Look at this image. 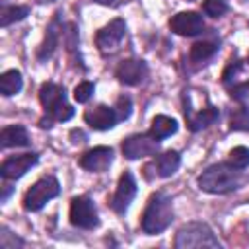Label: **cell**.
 <instances>
[{"instance_id": "6da1fadb", "label": "cell", "mask_w": 249, "mask_h": 249, "mask_svg": "<svg viewBox=\"0 0 249 249\" xmlns=\"http://www.w3.org/2000/svg\"><path fill=\"white\" fill-rule=\"evenodd\" d=\"M243 177L231 163H216L206 167L198 177V189L210 195H226L241 185Z\"/></svg>"}, {"instance_id": "7a4b0ae2", "label": "cell", "mask_w": 249, "mask_h": 249, "mask_svg": "<svg viewBox=\"0 0 249 249\" xmlns=\"http://www.w3.org/2000/svg\"><path fill=\"white\" fill-rule=\"evenodd\" d=\"M173 222V206H171V198L165 196L163 193H156L150 196L148 206L144 210L142 216V230L148 235H156L161 233L163 230L169 228V224Z\"/></svg>"}, {"instance_id": "3957f363", "label": "cell", "mask_w": 249, "mask_h": 249, "mask_svg": "<svg viewBox=\"0 0 249 249\" xmlns=\"http://www.w3.org/2000/svg\"><path fill=\"white\" fill-rule=\"evenodd\" d=\"M177 249H191V247H222L214 231L204 222H189L179 228L175 235Z\"/></svg>"}, {"instance_id": "277c9868", "label": "cell", "mask_w": 249, "mask_h": 249, "mask_svg": "<svg viewBox=\"0 0 249 249\" xmlns=\"http://www.w3.org/2000/svg\"><path fill=\"white\" fill-rule=\"evenodd\" d=\"M60 193V185L56 181V177L53 175H47V177H41L37 183L31 185V189L25 193L23 196V208L29 210V212H37L41 210L51 198L58 196Z\"/></svg>"}, {"instance_id": "5b68a950", "label": "cell", "mask_w": 249, "mask_h": 249, "mask_svg": "<svg viewBox=\"0 0 249 249\" xmlns=\"http://www.w3.org/2000/svg\"><path fill=\"white\" fill-rule=\"evenodd\" d=\"M70 224L82 230H93L99 224L97 210L88 196H74L70 200Z\"/></svg>"}, {"instance_id": "8992f818", "label": "cell", "mask_w": 249, "mask_h": 249, "mask_svg": "<svg viewBox=\"0 0 249 249\" xmlns=\"http://www.w3.org/2000/svg\"><path fill=\"white\" fill-rule=\"evenodd\" d=\"M160 150V140H156L150 132L148 134H132L123 142V154L128 160H138L146 156H154Z\"/></svg>"}, {"instance_id": "52a82bcc", "label": "cell", "mask_w": 249, "mask_h": 249, "mask_svg": "<svg viewBox=\"0 0 249 249\" xmlns=\"http://www.w3.org/2000/svg\"><path fill=\"white\" fill-rule=\"evenodd\" d=\"M169 29L183 37H195L204 29V19L196 12H179L169 19Z\"/></svg>"}, {"instance_id": "ba28073f", "label": "cell", "mask_w": 249, "mask_h": 249, "mask_svg": "<svg viewBox=\"0 0 249 249\" xmlns=\"http://www.w3.org/2000/svg\"><path fill=\"white\" fill-rule=\"evenodd\" d=\"M136 196V181L132 177V173H123L121 179H119V185H117V191L113 195V200H111V208L117 212V214H124L126 208L130 206V202L134 200Z\"/></svg>"}, {"instance_id": "9c48e42d", "label": "cell", "mask_w": 249, "mask_h": 249, "mask_svg": "<svg viewBox=\"0 0 249 249\" xmlns=\"http://www.w3.org/2000/svg\"><path fill=\"white\" fill-rule=\"evenodd\" d=\"M126 33V23L124 19L117 18L113 21H109L107 25H103L97 35H95V45L99 47V51H113L124 37Z\"/></svg>"}, {"instance_id": "30bf717a", "label": "cell", "mask_w": 249, "mask_h": 249, "mask_svg": "<svg viewBox=\"0 0 249 249\" xmlns=\"http://www.w3.org/2000/svg\"><path fill=\"white\" fill-rule=\"evenodd\" d=\"M115 76L121 84L124 86H138L146 80L148 76V66L144 60H136V58H126L123 60L117 70H115Z\"/></svg>"}, {"instance_id": "8fae6325", "label": "cell", "mask_w": 249, "mask_h": 249, "mask_svg": "<svg viewBox=\"0 0 249 249\" xmlns=\"http://www.w3.org/2000/svg\"><path fill=\"white\" fill-rule=\"evenodd\" d=\"M37 161H39V156H37L35 152L8 158V160H4L2 165H0V175H2L4 179H19V177H23Z\"/></svg>"}, {"instance_id": "7c38bea8", "label": "cell", "mask_w": 249, "mask_h": 249, "mask_svg": "<svg viewBox=\"0 0 249 249\" xmlns=\"http://www.w3.org/2000/svg\"><path fill=\"white\" fill-rule=\"evenodd\" d=\"M84 121L95 130H109V128H113L117 124L119 117H117L115 107L95 105V107H91V109H88L84 113Z\"/></svg>"}, {"instance_id": "4fadbf2b", "label": "cell", "mask_w": 249, "mask_h": 249, "mask_svg": "<svg viewBox=\"0 0 249 249\" xmlns=\"http://www.w3.org/2000/svg\"><path fill=\"white\" fill-rule=\"evenodd\" d=\"M113 163V150L107 146H97L88 150L82 158H80V165L88 171H95L101 173L105 169H109V165Z\"/></svg>"}, {"instance_id": "5bb4252c", "label": "cell", "mask_w": 249, "mask_h": 249, "mask_svg": "<svg viewBox=\"0 0 249 249\" xmlns=\"http://www.w3.org/2000/svg\"><path fill=\"white\" fill-rule=\"evenodd\" d=\"M39 101H41V105L45 107L47 113H53L56 107H60L62 103H66L64 88L58 86V84H53V82L43 84L41 89H39Z\"/></svg>"}, {"instance_id": "9a60e30c", "label": "cell", "mask_w": 249, "mask_h": 249, "mask_svg": "<svg viewBox=\"0 0 249 249\" xmlns=\"http://www.w3.org/2000/svg\"><path fill=\"white\" fill-rule=\"evenodd\" d=\"M150 165L156 169L158 177H171L181 165V156H179V152L169 150V152H163L161 156H158Z\"/></svg>"}, {"instance_id": "2e32d148", "label": "cell", "mask_w": 249, "mask_h": 249, "mask_svg": "<svg viewBox=\"0 0 249 249\" xmlns=\"http://www.w3.org/2000/svg\"><path fill=\"white\" fill-rule=\"evenodd\" d=\"M58 33H60V14H56L51 21V25L47 27V35H45V41L37 53V58L39 60H47L53 56L56 45H58Z\"/></svg>"}, {"instance_id": "e0dca14e", "label": "cell", "mask_w": 249, "mask_h": 249, "mask_svg": "<svg viewBox=\"0 0 249 249\" xmlns=\"http://www.w3.org/2000/svg\"><path fill=\"white\" fill-rule=\"evenodd\" d=\"M27 144H29V134H27L25 126L12 124V126L2 128V132H0L2 148H19V146H27Z\"/></svg>"}, {"instance_id": "ac0fdd59", "label": "cell", "mask_w": 249, "mask_h": 249, "mask_svg": "<svg viewBox=\"0 0 249 249\" xmlns=\"http://www.w3.org/2000/svg\"><path fill=\"white\" fill-rule=\"evenodd\" d=\"M187 117V124H189V128L193 130V132H196V130H200V128H206L208 124H212V123H216L218 121V117H220V111L214 107V105H208V107H204L202 111H198V113H195V115H185Z\"/></svg>"}, {"instance_id": "d6986e66", "label": "cell", "mask_w": 249, "mask_h": 249, "mask_svg": "<svg viewBox=\"0 0 249 249\" xmlns=\"http://www.w3.org/2000/svg\"><path fill=\"white\" fill-rule=\"evenodd\" d=\"M177 121L167 117V115H156L152 119V126H150V134L156 138V140H163L171 134L177 132Z\"/></svg>"}, {"instance_id": "ffe728a7", "label": "cell", "mask_w": 249, "mask_h": 249, "mask_svg": "<svg viewBox=\"0 0 249 249\" xmlns=\"http://www.w3.org/2000/svg\"><path fill=\"white\" fill-rule=\"evenodd\" d=\"M23 86V78L18 70H8L0 76V91L2 95L10 97V95H16Z\"/></svg>"}, {"instance_id": "44dd1931", "label": "cell", "mask_w": 249, "mask_h": 249, "mask_svg": "<svg viewBox=\"0 0 249 249\" xmlns=\"http://www.w3.org/2000/svg\"><path fill=\"white\" fill-rule=\"evenodd\" d=\"M216 51H218L216 43H212V41H198V43H195L191 47V54L189 56L195 62H204V60L212 58L216 54Z\"/></svg>"}, {"instance_id": "7402d4cb", "label": "cell", "mask_w": 249, "mask_h": 249, "mask_svg": "<svg viewBox=\"0 0 249 249\" xmlns=\"http://www.w3.org/2000/svg\"><path fill=\"white\" fill-rule=\"evenodd\" d=\"M27 14H29V8H27V6H2V12H0V25H2V27H8L10 23L23 19Z\"/></svg>"}, {"instance_id": "603a6c76", "label": "cell", "mask_w": 249, "mask_h": 249, "mask_svg": "<svg viewBox=\"0 0 249 249\" xmlns=\"http://www.w3.org/2000/svg\"><path fill=\"white\" fill-rule=\"evenodd\" d=\"M230 128L231 130H249V109L239 107L230 117Z\"/></svg>"}, {"instance_id": "cb8c5ba5", "label": "cell", "mask_w": 249, "mask_h": 249, "mask_svg": "<svg viewBox=\"0 0 249 249\" xmlns=\"http://www.w3.org/2000/svg\"><path fill=\"white\" fill-rule=\"evenodd\" d=\"M230 163L237 169H245L249 165V148L245 146H235L230 150Z\"/></svg>"}, {"instance_id": "d4e9b609", "label": "cell", "mask_w": 249, "mask_h": 249, "mask_svg": "<svg viewBox=\"0 0 249 249\" xmlns=\"http://www.w3.org/2000/svg\"><path fill=\"white\" fill-rule=\"evenodd\" d=\"M202 10L210 18H220L228 12V0H204Z\"/></svg>"}, {"instance_id": "484cf974", "label": "cell", "mask_w": 249, "mask_h": 249, "mask_svg": "<svg viewBox=\"0 0 249 249\" xmlns=\"http://www.w3.org/2000/svg\"><path fill=\"white\" fill-rule=\"evenodd\" d=\"M93 91H95V86L91 82H82V84H78L74 88V99L78 103H86L93 95Z\"/></svg>"}, {"instance_id": "4316f807", "label": "cell", "mask_w": 249, "mask_h": 249, "mask_svg": "<svg viewBox=\"0 0 249 249\" xmlns=\"http://www.w3.org/2000/svg\"><path fill=\"white\" fill-rule=\"evenodd\" d=\"M23 241L19 237H14L10 233V230L6 226H2V233H0V247L2 249H16V247H21Z\"/></svg>"}, {"instance_id": "83f0119b", "label": "cell", "mask_w": 249, "mask_h": 249, "mask_svg": "<svg viewBox=\"0 0 249 249\" xmlns=\"http://www.w3.org/2000/svg\"><path fill=\"white\" fill-rule=\"evenodd\" d=\"M115 111H117V117H119V121H124V119H128L130 117V111H132V101L128 99V97H119L117 99V105H115Z\"/></svg>"}, {"instance_id": "f1b7e54d", "label": "cell", "mask_w": 249, "mask_h": 249, "mask_svg": "<svg viewBox=\"0 0 249 249\" xmlns=\"http://www.w3.org/2000/svg\"><path fill=\"white\" fill-rule=\"evenodd\" d=\"M230 95L233 99H247L249 97V82H241V84H235L231 89H230Z\"/></svg>"}, {"instance_id": "f546056e", "label": "cell", "mask_w": 249, "mask_h": 249, "mask_svg": "<svg viewBox=\"0 0 249 249\" xmlns=\"http://www.w3.org/2000/svg\"><path fill=\"white\" fill-rule=\"evenodd\" d=\"M239 68H241V64H239V62H237V60H235V62H233V60H231V62H230V64H228V68H226V70H224V74H222V82H224V84H228V82H230V80H231V74H233V76H235V74H237V72H239Z\"/></svg>"}, {"instance_id": "4dcf8cb0", "label": "cell", "mask_w": 249, "mask_h": 249, "mask_svg": "<svg viewBox=\"0 0 249 249\" xmlns=\"http://www.w3.org/2000/svg\"><path fill=\"white\" fill-rule=\"evenodd\" d=\"M10 191H12V189H10V185H4V193H2V202H4L6 198H8V195H10Z\"/></svg>"}, {"instance_id": "1f68e13d", "label": "cell", "mask_w": 249, "mask_h": 249, "mask_svg": "<svg viewBox=\"0 0 249 249\" xmlns=\"http://www.w3.org/2000/svg\"><path fill=\"white\" fill-rule=\"evenodd\" d=\"M95 2H99V4H111L113 0H95Z\"/></svg>"}, {"instance_id": "d6a6232c", "label": "cell", "mask_w": 249, "mask_h": 249, "mask_svg": "<svg viewBox=\"0 0 249 249\" xmlns=\"http://www.w3.org/2000/svg\"><path fill=\"white\" fill-rule=\"evenodd\" d=\"M39 2H53V0H39Z\"/></svg>"}]
</instances>
